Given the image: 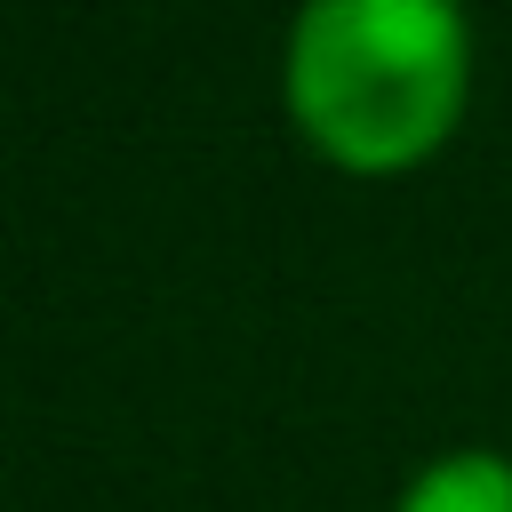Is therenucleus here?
I'll list each match as a JSON object with an SVG mask.
<instances>
[{"mask_svg":"<svg viewBox=\"0 0 512 512\" xmlns=\"http://www.w3.org/2000/svg\"><path fill=\"white\" fill-rule=\"evenodd\" d=\"M296 136L344 176L424 168L472 96L464 0H304L280 56Z\"/></svg>","mask_w":512,"mask_h":512,"instance_id":"1","label":"nucleus"},{"mask_svg":"<svg viewBox=\"0 0 512 512\" xmlns=\"http://www.w3.org/2000/svg\"><path fill=\"white\" fill-rule=\"evenodd\" d=\"M392 512H512V456L496 448H448L432 456Z\"/></svg>","mask_w":512,"mask_h":512,"instance_id":"2","label":"nucleus"}]
</instances>
